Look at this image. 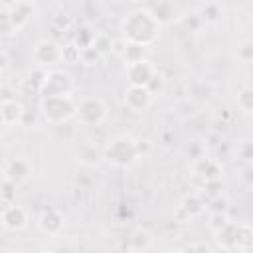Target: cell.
<instances>
[{"mask_svg": "<svg viewBox=\"0 0 253 253\" xmlns=\"http://www.w3.org/2000/svg\"><path fill=\"white\" fill-rule=\"evenodd\" d=\"M160 28L162 26L154 20L150 10L142 4V6L134 8V10H130L123 18V22H121L123 42L134 43V45H140V47H148L158 40Z\"/></svg>", "mask_w": 253, "mask_h": 253, "instance_id": "1", "label": "cell"}, {"mask_svg": "<svg viewBox=\"0 0 253 253\" xmlns=\"http://www.w3.org/2000/svg\"><path fill=\"white\" fill-rule=\"evenodd\" d=\"M101 154L109 164L117 168H128L138 158V138L128 132L115 134L105 142Z\"/></svg>", "mask_w": 253, "mask_h": 253, "instance_id": "2", "label": "cell"}, {"mask_svg": "<svg viewBox=\"0 0 253 253\" xmlns=\"http://www.w3.org/2000/svg\"><path fill=\"white\" fill-rule=\"evenodd\" d=\"M73 119L81 126H99L107 121V105L101 97L83 95L75 101V115Z\"/></svg>", "mask_w": 253, "mask_h": 253, "instance_id": "3", "label": "cell"}, {"mask_svg": "<svg viewBox=\"0 0 253 253\" xmlns=\"http://www.w3.org/2000/svg\"><path fill=\"white\" fill-rule=\"evenodd\" d=\"M40 111H42V117L49 125H61V123H67L69 119H73L75 101H73V97H67V95L42 97Z\"/></svg>", "mask_w": 253, "mask_h": 253, "instance_id": "4", "label": "cell"}, {"mask_svg": "<svg viewBox=\"0 0 253 253\" xmlns=\"http://www.w3.org/2000/svg\"><path fill=\"white\" fill-rule=\"evenodd\" d=\"M75 91L73 75L63 71V69H49L43 73L42 83H40V95L42 97H57V95H67L71 97Z\"/></svg>", "mask_w": 253, "mask_h": 253, "instance_id": "5", "label": "cell"}, {"mask_svg": "<svg viewBox=\"0 0 253 253\" xmlns=\"http://www.w3.org/2000/svg\"><path fill=\"white\" fill-rule=\"evenodd\" d=\"M32 59L42 69H47V71L55 69L59 63H63V59H61V43H57L51 38H42V40L34 42Z\"/></svg>", "mask_w": 253, "mask_h": 253, "instance_id": "6", "label": "cell"}, {"mask_svg": "<svg viewBox=\"0 0 253 253\" xmlns=\"http://www.w3.org/2000/svg\"><path fill=\"white\" fill-rule=\"evenodd\" d=\"M152 95L148 93L146 87H138V85H128L123 93V103L130 113H144L150 105H152Z\"/></svg>", "mask_w": 253, "mask_h": 253, "instance_id": "7", "label": "cell"}, {"mask_svg": "<svg viewBox=\"0 0 253 253\" xmlns=\"http://www.w3.org/2000/svg\"><path fill=\"white\" fill-rule=\"evenodd\" d=\"M126 79H128V85H138V87H146L148 81L152 79V75L158 71L154 67V63L150 59H138L134 63H128L126 65Z\"/></svg>", "mask_w": 253, "mask_h": 253, "instance_id": "8", "label": "cell"}, {"mask_svg": "<svg viewBox=\"0 0 253 253\" xmlns=\"http://www.w3.org/2000/svg\"><path fill=\"white\" fill-rule=\"evenodd\" d=\"M194 174L204 180V186H208V184H217L221 180L223 168L217 160L208 158V156H200L194 162Z\"/></svg>", "mask_w": 253, "mask_h": 253, "instance_id": "9", "label": "cell"}, {"mask_svg": "<svg viewBox=\"0 0 253 253\" xmlns=\"http://www.w3.org/2000/svg\"><path fill=\"white\" fill-rule=\"evenodd\" d=\"M28 211L20 204H8L0 211V223L10 231H20L28 225Z\"/></svg>", "mask_w": 253, "mask_h": 253, "instance_id": "10", "label": "cell"}, {"mask_svg": "<svg viewBox=\"0 0 253 253\" xmlns=\"http://www.w3.org/2000/svg\"><path fill=\"white\" fill-rule=\"evenodd\" d=\"M38 227L45 233V235H59L65 227V217L59 210L55 208H45L42 210V213L38 215Z\"/></svg>", "mask_w": 253, "mask_h": 253, "instance_id": "11", "label": "cell"}, {"mask_svg": "<svg viewBox=\"0 0 253 253\" xmlns=\"http://www.w3.org/2000/svg\"><path fill=\"white\" fill-rule=\"evenodd\" d=\"M24 117H26V109L20 101H16V99H2L0 101V123L4 126L22 125Z\"/></svg>", "mask_w": 253, "mask_h": 253, "instance_id": "12", "label": "cell"}, {"mask_svg": "<svg viewBox=\"0 0 253 253\" xmlns=\"http://www.w3.org/2000/svg\"><path fill=\"white\" fill-rule=\"evenodd\" d=\"M8 8V14H10V20H12V26L16 30V34L28 26V22L32 20V14H34V8L36 4L34 2H10L6 4Z\"/></svg>", "mask_w": 253, "mask_h": 253, "instance_id": "13", "label": "cell"}, {"mask_svg": "<svg viewBox=\"0 0 253 253\" xmlns=\"http://www.w3.org/2000/svg\"><path fill=\"white\" fill-rule=\"evenodd\" d=\"M194 12L200 18L202 26H217L223 20V6L219 2H202Z\"/></svg>", "mask_w": 253, "mask_h": 253, "instance_id": "14", "label": "cell"}, {"mask_svg": "<svg viewBox=\"0 0 253 253\" xmlns=\"http://www.w3.org/2000/svg\"><path fill=\"white\" fill-rule=\"evenodd\" d=\"M4 170H6V178L10 184H24L32 176V164L26 158H14Z\"/></svg>", "mask_w": 253, "mask_h": 253, "instance_id": "15", "label": "cell"}, {"mask_svg": "<svg viewBox=\"0 0 253 253\" xmlns=\"http://www.w3.org/2000/svg\"><path fill=\"white\" fill-rule=\"evenodd\" d=\"M150 14L154 16V20L164 26V24H172L174 20H180L176 14H178V6L174 2H152V4H144Z\"/></svg>", "mask_w": 253, "mask_h": 253, "instance_id": "16", "label": "cell"}, {"mask_svg": "<svg viewBox=\"0 0 253 253\" xmlns=\"http://www.w3.org/2000/svg\"><path fill=\"white\" fill-rule=\"evenodd\" d=\"M215 241L221 249H235V235H237V221H227L225 225H221L217 231H213Z\"/></svg>", "mask_w": 253, "mask_h": 253, "instance_id": "17", "label": "cell"}, {"mask_svg": "<svg viewBox=\"0 0 253 253\" xmlns=\"http://www.w3.org/2000/svg\"><path fill=\"white\" fill-rule=\"evenodd\" d=\"M152 235L146 231V229H134L128 237V249L132 253H144L152 247Z\"/></svg>", "mask_w": 253, "mask_h": 253, "instance_id": "18", "label": "cell"}, {"mask_svg": "<svg viewBox=\"0 0 253 253\" xmlns=\"http://www.w3.org/2000/svg\"><path fill=\"white\" fill-rule=\"evenodd\" d=\"M95 30L89 26V24H81L77 30H75V34H73V38H71V42L79 47V49H85V47H89L91 43H93V40H95Z\"/></svg>", "mask_w": 253, "mask_h": 253, "instance_id": "19", "label": "cell"}, {"mask_svg": "<svg viewBox=\"0 0 253 253\" xmlns=\"http://www.w3.org/2000/svg\"><path fill=\"white\" fill-rule=\"evenodd\" d=\"M91 47H93L101 57H105V55H109L111 51H115V42L111 40V36H109L107 32H97V34H95V40H93V43H91Z\"/></svg>", "mask_w": 253, "mask_h": 253, "instance_id": "20", "label": "cell"}, {"mask_svg": "<svg viewBox=\"0 0 253 253\" xmlns=\"http://www.w3.org/2000/svg\"><path fill=\"white\" fill-rule=\"evenodd\" d=\"M180 210H184L188 217H196V215H200V213L206 210V204L202 202V198H200L198 194H190V196H186V198L182 200Z\"/></svg>", "mask_w": 253, "mask_h": 253, "instance_id": "21", "label": "cell"}, {"mask_svg": "<svg viewBox=\"0 0 253 253\" xmlns=\"http://www.w3.org/2000/svg\"><path fill=\"white\" fill-rule=\"evenodd\" d=\"M253 241L251 225L249 223H237V235H235V249L239 251H249Z\"/></svg>", "mask_w": 253, "mask_h": 253, "instance_id": "22", "label": "cell"}, {"mask_svg": "<svg viewBox=\"0 0 253 253\" xmlns=\"http://www.w3.org/2000/svg\"><path fill=\"white\" fill-rule=\"evenodd\" d=\"M235 101H237V109H239L243 115H249V113L253 111V89H251L249 85L241 87V89L237 91Z\"/></svg>", "mask_w": 253, "mask_h": 253, "instance_id": "23", "label": "cell"}, {"mask_svg": "<svg viewBox=\"0 0 253 253\" xmlns=\"http://www.w3.org/2000/svg\"><path fill=\"white\" fill-rule=\"evenodd\" d=\"M123 51H121V57L125 59V63L128 65V63H134V61H138V59H144V47H140V45H134V43H126V42H123Z\"/></svg>", "mask_w": 253, "mask_h": 253, "instance_id": "24", "label": "cell"}, {"mask_svg": "<svg viewBox=\"0 0 253 253\" xmlns=\"http://www.w3.org/2000/svg\"><path fill=\"white\" fill-rule=\"evenodd\" d=\"M14 34H16V30L12 26L8 8H6V4H0V38H10Z\"/></svg>", "mask_w": 253, "mask_h": 253, "instance_id": "25", "label": "cell"}, {"mask_svg": "<svg viewBox=\"0 0 253 253\" xmlns=\"http://www.w3.org/2000/svg\"><path fill=\"white\" fill-rule=\"evenodd\" d=\"M79 53H81V49L73 42H67L65 45H61V59H63V63H79Z\"/></svg>", "mask_w": 253, "mask_h": 253, "instance_id": "26", "label": "cell"}, {"mask_svg": "<svg viewBox=\"0 0 253 253\" xmlns=\"http://www.w3.org/2000/svg\"><path fill=\"white\" fill-rule=\"evenodd\" d=\"M164 87H166V79H164V75H162L160 71H156V73L152 75V79L148 81V85H146V89H148V93L152 95V99L158 97V95H162Z\"/></svg>", "mask_w": 253, "mask_h": 253, "instance_id": "27", "label": "cell"}, {"mask_svg": "<svg viewBox=\"0 0 253 253\" xmlns=\"http://www.w3.org/2000/svg\"><path fill=\"white\" fill-rule=\"evenodd\" d=\"M237 59L241 63H251V59H253V42L251 40H243L241 43H237Z\"/></svg>", "mask_w": 253, "mask_h": 253, "instance_id": "28", "label": "cell"}, {"mask_svg": "<svg viewBox=\"0 0 253 253\" xmlns=\"http://www.w3.org/2000/svg\"><path fill=\"white\" fill-rule=\"evenodd\" d=\"M101 59H103V57H101L91 45L85 47V49H81V53H79V63H83V65H97Z\"/></svg>", "mask_w": 253, "mask_h": 253, "instance_id": "29", "label": "cell"}, {"mask_svg": "<svg viewBox=\"0 0 253 253\" xmlns=\"http://www.w3.org/2000/svg\"><path fill=\"white\" fill-rule=\"evenodd\" d=\"M229 221V217H227V213H210V221H208V225H210V229L211 231H217L221 225H225Z\"/></svg>", "mask_w": 253, "mask_h": 253, "instance_id": "30", "label": "cell"}, {"mask_svg": "<svg viewBox=\"0 0 253 253\" xmlns=\"http://www.w3.org/2000/svg\"><path fill=\"white\" fill-rule=\"evenodd\" d=\"M53 24H55L59 30H63V32H65V30H69V28H71V24H73V18H71L69 14H65V12H63V14L59 12L57 16H53Z\"/></svg>", "mask_w": 253, "mask_h": 253, "instance_id": "31", "label": "cell"}, {"mask_svg": "<svg viewBox=\"0 0 253 253\" xmlns=\"http://www.w3.org/2000/svg\"><path fill=\"white\" fill-rule=\"evenodd\" d=\"M213 249L206 243V241H198V243H194L190 249H188V253H211Z\"/></svg>", "mask_w": 253, "mask_h": 253, "instance_id": "32", "label": "cell"}, {"mask_svg": "<svg viewBox=\"0 0 253 253\" xmlns=\"http://www.w3.org/2000/svg\"><path fill=\"white\" fill-rule=\"evenodd\" d=\"M239 154H241V158H243L245 162L251 160V144H249L247 140H243V142L239 144Z\"/></svg>", "mask_w": 253, "mask_h": 253, "instance_id": "33", "label": "cell"}, {"mask_svg": "<svg viewBox=\"0 0 253 253\" xmlns=\"http://www.w3.org/2000/svg\"><path fill=\"white\" fill-rule=\"evenodd\" d=\"M8 67H10V57H8L6 51L0 49V71H6Z\"/></svg>", "mask_w": 253, "mask_h": 253, "instance_id": "34", "label": "cell"}, {"mask_svg": "<svg viewBox=\"0 0 253 253\" xmlns=\"http://www.w3.org/2000/svg\"><path fill=\"white\" fill-rule=\"evenodd\" d=\"M8 184V178H6V170L4 168H0V188H4Z\"/></svg>", "mask_w": 253, "mask_h": 253, "instance_id": "35", "label": "cell"}, {"mask_svg": "<svg viewBox=\"0 0 253 253\" xmlns=\"http://www.w3.org/2000/svg\"><path fill=\"white\" fill-rule=\"evenodd\" d=\"M40 253H55V251H49V249H43V251H40Z\"/></svg>", "mask_w": 253, "mask_h": 253, "instance_id": "36", "label": "cell"}, {"mask_svg": "<svg viewBox=\"0 0 253 253\" xmlns=\"http://www.w3.org/2000/svg\"><path fill=\"white\" fill-rule=\"evenodd\" d=\"M170 253H186V251H170Z\"/></svg>", "mask_w": 253, "mask_h": 253, "instance_id": "37", "label": "cell"}, {"mask_svg": "<svg viewBox=\"0 0 253 253\" xmlns=\"http://www.w3.org/2000/svg\"><path fill=\"white\" fill-rule=\"evenodd\" d=\"M6 253H16V251H6Z\"/></svg>", "mask_w": 253, "mask_h": 253, "instance_id": "38", "label": "cell"}]
</instances>
